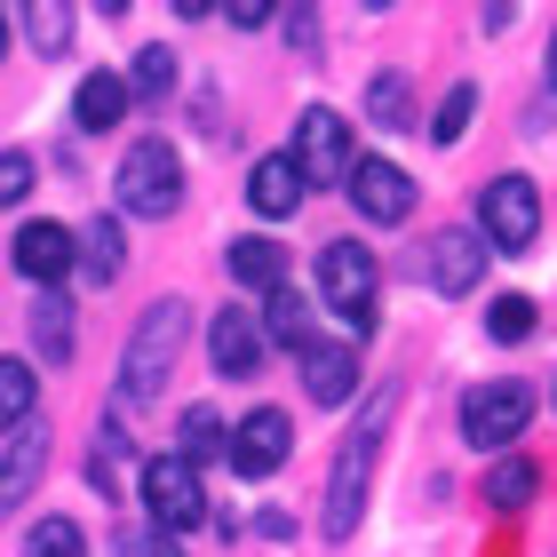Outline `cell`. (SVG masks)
Masks as SVG:
<instances>
[{"label": "cell", "instance_id": "obj_1", "mask_svg": "<svg viewBox=\"0 0 557 557\" xmlns=\"http://www.w3.org/2000/svg\"><path fill=\"white\" fill-rule=\"evenodd\" d=\"M391 414H398V391H374L367 414H359V430L343 438L335 478H326V542H350V534H359V518H367V470H374V446H383V422H391Z\"/></svg>", "mask_w": 557, "mask_h": 557}, {"label": "cell", "instance_id": "obj_2", "mask_svg": "<svg viewBox=\"0 0 557 557\" xmlns=\"http://www.w3.org/2000/svg\"><path fill=\"white\" fill-rule=\"evenodd\" d=\"M184 335H191V311H184V302H151V311L136 319L128 359H120V407L160 398V383H168V367H175V350H184Z\"/></svg>", "mask_w": 557, "mask_h": 557}, {"label": "cell", "instance_id": "obj_3", "mask_svg": "<svg viewBox=\"0 0 557 557\" xmlns=\"http://www.w3.org/2000/svg\"><path fill=\"white\" fill-rule=\"evenodd\" d=\"M525 422H534V383H518V374L462 391V446H478V454H510V446L525 438Z\"/></svg>", "mask_w": 557, "mask_h": 557}, {"label": "cell", "instance_id": "obj_4", "mask_svg": "<svg viewBox=\"0 0 557 557\" xmlns=\"http://www.w3.org/2000/svg\"><path fill=\"white\" fill-rule=\"evenodd\" d=\"M374 287H383V271H374V256L359 239H326L319 247V295H326V311H335L350 335H374Z\"/></svg>", "mask_w": 557, "mask_h": 557}, {"label": "cell", "instance_id": "obj_5", "mask_svg": "<svg viewBox=\"0 0 557 557\" xmlns=\"http://www.w3.org/2000/svg\"><path fill=\"white\" fill-rule=\"evenodd\" d=\"M478 239H486V256H525V247L542 239V191L525 184V175H494L486 191H478Z\"/></svg>", "mask_w": 557, "mask_h": 557}, {"label": "cell", "instance_id": "obj_6", "mask_svg": "<svg viewBox=\"0 0 557 557\" xmlns=\"http://www.w3.org/2000/svg\"><path fill=\"white\" fill-rule=\"evenodd\" d=\"M112 191H120V215H144V223L175 215L184 208V160H175V144H136L128 160H120Z\"/></svg>", "mask_w": 557, "mask_h": 557}, {"label": "cell", "instance_id": "obj_7", "mask_svg": "<svg viewBox=\"0 0 557 557\" xmlns=\"http://www.w3.org/2000/svg\"><path fill=\"white\" fill-rule=\"evenodd\" d=\"M136 478H144V510L160 518V534H191V525L208 518V486H199V470L184 454H151Z\"/></svg>", "mask_w": 557, "mask_h": 557}, {"label": "cell", "instance_id": "obj_8", "mask_svg": "<svg viewBox=\"0 0 557 557\" xmlns=\"http://www.w3.org/2000/svg\"><path fill=\"white\" fill-rule=\"evenodd\" d=\"M287 160H295V175H302V191H311V184H335V175L350 184L359 151H350V128H343L335 112H326V104H311V112L295 120V151H287Z\"/></svg>", "mask_w": 557, "mask_h": 557}, {"label": "cell", "instance_id": "obj_9", "mask_svg": "<svg viewBox=\"0 0 557 557\" xmlns=\"http://www.w3.org/2000/svg\"><path fill=\"white\" fill-rule=\"evenodd\" d=\"M287 454H295V422L278 414V407L239 414V430H232V470H239V478H271Z\"/></svg>", "mask_w": 557, "mask_h": 557}, {"label": "cell", "instance_id": "obj_10", "mask_svg": "<svg viewBox=\"0 0 557 557\" xmlns=\"http://www.w3.org/2000/svg\"><path fill=\"white\" fill-rule=\"evenodd\" d=\"M350 199H359L367 223H407L414 215V175L398 160H359L350 168Z\"/></svg>", "mask_w": 557, "mask_h": 557}, {"label": "cell", "instance_id": "obj_11", "mask_svg": "<svg viewBox=\"0 0 557 557\" xmlns=\"http://www.w3.org/2000/svg\"><path fill=\"white\" fill-rule=\"evenodd\" d=\"M295 359H302V391H311V407H343V398L359 391V350H350V343H319L311 335Z\"/></svg>", "mask_w": 557, "mask_h": 557}, {"label": "cell", "instance_id": "obj_12", "mask_svg": "<svg viewBox=\"0 0 557 557\" xmlns=\"http://www.w3.org/2000/svg\"><path fill=\"white\" fill-rule=\"evenodd\" d=\"M478 278H486V239H478L470 223H454V232L430 239V287L438 295H470Z\"/></svg>", "mask_w": 557, "mask_h": 557}, {"label": "cell", "instance_id": "obj_13", "mask_svg": "<svg viewBox=\"0 0 557 557\" xmlns=\"http://www.w3.org/2000/svg\"><path fill=\"white\" fill-rule=\"evenodd\" d=\"M208 350H215V374L247 383V374L263 367V326L247 319V311H215V319H208Z\"/></svg>", "mask_w": 557, "mask_h": 557}, {"label": "cell", "instance_id": "obj_14", "mask_svg": "<svg viewBox=\"0 0 557 557\" xmlns=\"http://www.w3.org/2000/svg\"><path fill=\"white\" fill-rule=\"evenodd\" d=\"M16 271L40 278V287L72 278V223H24L16 232Z\"/></svg>", "mask_w": 557, "mask_h": 557}, {"label": "cell", "instance_id": "obj_15", "mask_svg": "<svg viewBox=\"0 0 557 557\" xmlns=\"http://www.w3.org/2000/svg\"><path fill=\"white\" fill-rule=\"evenodd\" d=\"M247 208H256V215H271V223H287V215L302 208V175H295V160H287V151L256 160V175H247Z\"/></svg>", "mask_w": 557, "mask_h": 557}, {"label": "cell", "instance_id": "obj_16", "mask_svg": "<svg viewBox=\"0 0 557 557\" xmlns=\"http://www.w3.org/2000/svg\"><path fill=\"white\" fill-rule=\"evenodd\" d=\"M72 271H81V287H112L120 278V223L112 215H88L72 232Z\"/></svg>", "mask_w": 557, "mask_h": 557}, {"label": "cell", "instance_id": "obj_17", "mask_svg": "<svg viewBox=\"0 0 557 557\" xmlns=\"http://www.w3.org/2000/svg\"><path fill=\"white\" fill-rule=\"evenodd\" d=\"M72 120H81L88 136L120 128V120H128V81H120V72H88L81 96H72Z\"/></svg>", "mask_w": 557, "mask_h": 557}, {"label": "cell", "instance_id": "obj_18", "mask_svg": "<svg viewBox=\"0 0 557 557\" xmlns=\"http://www.w3.org/2000/svg\"><path fill=\"white\" fill-rule=\"evenodd\" d=\"M232 278H239V287L278 295V287H287V247H278V239H239L232 247Z\"/></svg>", "mask_w": 557, "mask_h": 557}, {"label": "cell", "instance_id": "obj_19", "mask_svg": "<svg viewBox=\"0 0 557 557\" xmlns=\"http://www.w3.org/2000/svg\"><path fill=\"white\" fill-rule=\"evenodd\" d=\"M33 343H40V359H72V295L64 287H40V302H33Z\"/></svg>", "mask_w": 557, "mask_h": 557}, {"label": "cell", "instance_id": "obj_20", "mask_svg": "<svg viewBox=\"0 0 557 557\" xmlns=\"http://www.w3.org/2000/svg\"><path fill=\"white\" fill-rule=\"evenodd\" d=\"M175 454L199 470V462H215V454H232V430H223V414L215 407H191L184 422H175Z\"/></svg>", "mask_w": 557, "mask_h": 557}, {"label": "cell", "instance_id": "obj_21", "mask_svg": "<svg viewBox=\"0 0 557 557\" xmlns=\"http://www.w3.org/2000/svg\"><path fill=\"white\" fill-rule=\"evenodd\" d=\"M88 478H96V494H104V502H120V494H128V438H120V422H104V430H96V462H88Z\"/></svg>", "mask_w": 557, "mask_h": 557}, {"label": "cell", "instance_id": "obj_22", "mask_svg": "<svg viewBox=\"0 0 557 557\" xmlns=\"http://www.w3.org/2000/svg\"><path fill=\"white\" fill-rule=\"evenodd\" d=\"M534 494H542V470L518 462V454H502V462L486 470V502H494V510H525Z\"/></svg>", "mask_w": 557, "mask_h": 557}, {"label": "cell", "instance_id": "obj_23", "mask_svg": "<svg viewBox=\"0 0 557 557\" xmlns=\"http://www.w3.org/2000/svg\"><path fill=\"white\" fill-rule=\"evenodd\" d=\"M40 407V383H33V367L24 359H0V430H24Z\"/></svg>", "mask_w": 557, "mask_h": 557}, {"label": "cell", "instance_id": "obj_24", "mask_svg": "<svg viewBox=\"0 0 557 557\" xmlns=\"http://www.w3.org/2000/svg\"><path fill=\"white\" fill-rule=\"evenodd\" d=\"M407 112H414L407 72H374V81H367V120H374V128H407Z\"/></svg>", "mask_w": 557, "mask_h": 557}, {"label": "cell", "instance_id": "obj_25", "mask_svg": "<svg viewBox=\"0 0 557 557\" xmlns=\"http://www.w3.org/2000/svg\"><path fill=\"white\" fill-rule=\"evenodd\" d=\"M168 88H175V57H168V48H136V64H128V104H160Z\"/></svg>", "mask_w": 557, "mask_h": 557}, {"label": "cell", "instance_id": "obj_26", "mask_svg": "<svg viewBox=\"0 0 557 557\" xmlns=\"http://www.w3.org/2000/svg\"><path fill=\"white\" fill-rule=\"evenodd\" d=\"M470 120H478V88H470V81H454V88H446V104H438V120H430V144L454 151V144L470 136Z\"/></svg>", "mask_w": 557, "mask_h": 557}, {"label": "cell", "instance_id": "obj_27", "mask_svg": "<svg viewBox=\"0 0 557 557\" xmlns=\"http://www.w3.org/2000/svg\"><path fill=\"white\" fill-rule=\"evenodd\" d=\"M24 557H88V542H81L72 518H40L33 534H24Z\"/></svg>", "mask_w": 557, "mask_h": 557}, {"label": "cell", "instance_id": "obj_28", "mask_svg": "<svg viewBox=\"0 0 557 557\" xmlns=\"http://www.w3.org/2000/svg\"><path fill=\"white\" fill-rule=\"evenodd\" d=\"M534 326H542V311H534L525 295H502L494 311H486V335H494V343H525Z\"/></svg>", "mask_w": 557, "mask_h": 557}, {"label": "cell", "instance_id": "obj_29", "mask_svg": "<svg viewBox=\"0 0 557 557\" xmlns=\"http://www.w3.org/2000/svg\"><path fill=\"white\" fill-rule=\"evenodd\" d=\"M271 343H287V350L311 343V311H302V295H295V287H278V295H271Z\"/></svg>", "mask_w": 557, "mask_h": 557}, {"label": "cell", "instance_id": "obj_30", "mask_svg": "<svg viewBox=\"0 0 557 557\" xmlns=\"http://www.w3.org/2000/svg\"><path fill=\"white\" fill-rule=\"evenodd\" d=\"M24 24H33V48H40V57H64V24H72V9H57V0H33V9H24Z\"/></svg>", "mask_w": 557, "mask_h": 557}, {"label": "cell", "instance_id": "obj_31", "mask_svg": "<svg viewBox=\"0 0 557 557\" xmlns=\"http://www.w3.org/2000/svg\"><path fill=\"white\" fill-rule=\"evenodd\" d=\"M33 151H0V208H24L33 199Z\"/></svg>", "mask_w": 557, "mask_h": 557}, {"label": "cell", "instance_id": "obj_32", "mask_svg": "<svg viewBox=\"0 0 557 557\" xmlns=\"http://www.w3.org/2000/svg\"><path fill=\"white\" fill-rule=\"evenodd\" d=\"M120 557H184L168 534H120Z\"/></svg>", "mask_w": 557, "mask_h": 557}, {"label": "cell", "instance_id": "obj_33", "mask_svg": "<svg viewBox=\"0 0 557 557\" xmlns=\"http://www.w3.org/2000/svg\"><path fill=\"white\" fill-rule=\"evenodd\" d=\"M223 16H232L239 33H256V24H271V9H263V0H223Z\"/></svg>", "mask_w": 557, "mask_h": 557}, {"label": "cell", "instance_id": "obj_34", "mask_svg": "<svg viewBox=\"0 0 557 557\" xmlns=\"http://www.w3.org/2000/svg\"><path fill=\"white\" fill-rule=\"evenodd\" d=\"M278 24H287V40H295V48H319V33H311V9H287Z\"/></svg>", "mask_w": 557, "mask_h": 557}, {"label": "cell", "instance_id": "obj_35", "mask_svg": "<svg viewBox=\"0 0 557 557\" xmlns=\"http://www.w3.org/2000/svg\"><path fill=\"white\" fill-rule=\"evenodd\" d=\"M256 534H263V542H287V534H295V518H287V510H263V518H256Z\"/></svg>", "mask_w": 557, "mask_h": 557}, {"label": "cell", "instance_id": "obj_36", "mask_svg": "<svg viewBox=\"0 0 557 557\" xmlns=\"http://www.w3.org/2000/svg\"><path fill=\"white\" fill-rule=\"evenodd\" d=\"M549 96H557V40H549Z\"/></svg>", "mask_w": 557, "mask_h": 557}, {"label": "cell", "instance_id": "obj_37", "mask_svg": "<svg viewBox=\"0 0 557 557\" xmlns=\"http://www.w3.org/2000/svg\"><path fill=\"white\" fill-rule=\"evenodd\" d=\"M0 57H9V16H0Z\"/></svg>", "mask_w": 557, "mask_h": 557}]
</instances>
